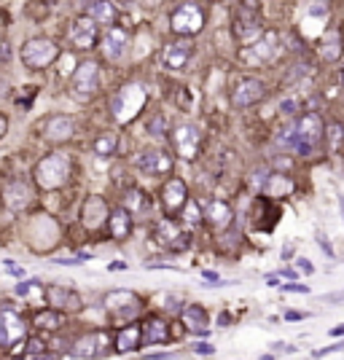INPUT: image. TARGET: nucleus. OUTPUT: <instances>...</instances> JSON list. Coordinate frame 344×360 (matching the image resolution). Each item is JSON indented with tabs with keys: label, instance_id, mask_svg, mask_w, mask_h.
<instances>
[{
	"label": "nucleus",
	"instance_id": "1",
	"mask_svg": "<svg viewBox=\"0 0 344 360\" xmlns=\"http://www.w3.org/2000/svg\"><path fill=\"white\" fill-rule=\"evenodd\" d=\"M67 178H70V159L65 154H49L35 167V183L46 191H54V188L65 186Z\"/></svg>",
	"mask_w": 344,
	"mask_h": 360
},
{
	"label": "nucleus",
	"instance_id": "2",
	"mask_svg": "<svg viewBox=\"0 0 344 360\" xmlns=\"http://www.w3.org/2000/svg\"><path fill=\"white\" fill-rule=\"evenodd\" d=\"M142 105H145V89L138 86V83H129L113 97L110 111H113V119L119 124H129L142 111Z\"/></svg>",
	"mask_w": 344,
	"mask_h": 360
},
{
	"label": "nucleus",
	"instance_id": "3",
	"mask_svg": "<svg viewBox=\"0 0 344 360\" xmlns=\"http://www.w3.org/2000/svg\"><path fill=\"white\" fill-rule=\"evenodd\" d=\"M293 135H296V154H312V148H318V142L323 140V119L318 113H304L302 119L293 124Z\"/></svg>",
	"mask_w": 344,
	"mask_h": 360
},
{
	"label": "nucleus",
	"instance_id": "4",
	"mask_svg": "<svg viewBox=\"0 0 344 360\" xmlns=\"http://www.w3.org/2000/svg\"><path fill=\"white\" fill-rule=\"evenodd\" d=\"M57 57H60V49L49 38H33L22 46V62H24V67H33V70L51 65Z\"/></svg>",
	"mask_w": 344,
	"mask_h": 360
},
{
	"label": "nucleus",
	"instance_id": "5",
	"mask_svg": "<svg viewBox=\"0 0 344 360\" xmlns=\"http://www.w3.org/2000/svg\"><path fill=\"white\" fill-rule=\"evenodd\" d=\"M102 304H105V309L113 312L119 320H132V318H138L142 306L140 296L132 293V291H110V293H105Z\"/></svg>",
	"mask_w": 344,
	"mask_h": 360
},
{
	"label": "nucleus",
	"instance_id": "6",
	"mask_svg": "<svg viewBox=\"0 0 344 360\" xmlns=\"http://www.w3.org/2000/svg\"><path fill=\"white\" fill-rule=\"evenodd\" d=\"M170 24H172V30H175L178 35H197L204 24L202 8L194 6V3H183L181 8H175Z\"/></svg>",
	"mask_w": 344,
	"mask_h": 360
},
{
	"label": "nucleus",
	"instance_id": "7",
	"mask_svg": "<svg viewBox=\"0 0 344 360\" xmlns=\"http://www.w3.org/2000/svg\"><path fill=\"white\" fill-rule=\"evenodd\" d=\"M172 142L181 154V159L186 161H194L199 156V148H202V132L191 124H181L175 132H172Z\"/></svg>",
	"mask_w": 344,
	"mask_h": 360
},
{
	"label": "nucleus",
	"instance_id": "8",
	"mask_svg": "<svg viewBox=\"0 0 344 360\" xmlns=\"http://www.w3.org/2000/svg\"><path fill=\"white\" fill-rule=\"evenodd\" d=\"M280 51V38L277 33H266L256 46H247L243 51V60L245 62H253V65H263V62L275 60Z\"/></svg>",
	"mask_w": 344,
	"mask_h": 360
},
{
	"label": "nucleus",
	"instance_id": "9",
	"mask_svg": "<svg viewBox=\"0 0 344 360\" xmlns=\"http://www.w3.org/2000/svg\"><path fill=\"white\" fill-rule=\"evenodd\" d=\"M105 347H110V339H108L105 331H100V334H86L81 339H76L73 355H76V358H102V355L108 352Z\"/></svg>",
	"mask_w": 344,
	"mask_h": 360
},
{
	"label": "nucleus",
	"instance_id": "10",
	"mask_svg": "<svg viewBox=\"0 0 344 360\" xmlns=\"http://www.w3.org/2000/svg\"><path fill=\"white\" fill-rule=\"evenodd\" d=\"M73 89H76L79 95H92V92L100 89V67H97V62L89 60V62H81V65L76 67Z\"/></svg>",
	"mask_w": 344,
	"mask_h": 360
},
{
	"label": "nucleus",
	"instance_id": "11",
	"mask_svg": "<svg viewBox=\"0 0 344 360\" xmlns=\"http://www.w3.org/2000/svg\"><path fill=\"white\" fill-rule=\"evenodd\" d=\"M266 95V83L259 79H245L237 83L234 95H231V102L234 108H247V105H256Z\"/></svg>",
	"mask_w": 344,
	"mask_h": 360
},
{
	"label": "nucleus",
	"instance_id": "12",
	"mask_svg": "<svg viewBox=\"0 0 344 360\" xmlns=\"http://www.w3.org/2000/svg\"><path fill=\"white\" fill-rule=\"evenodd\" d=\"M188 202V188H186V183L178 178L167 180L162 188V204L164 210L170 213V215H175L178 210H183V204Z\"/></svg>",
	"mask_w": 344,
	"mask_h": 360
},
{
	"label": "nucleus",
	"instance_id": "13",
	"mask_svg": "<svg viewBox=\"0 0 344 360\" xmlns=\"http://www.w3.org/2000/svg\"><path fill=\"white\" fill-rule=\"evenodd\" d=\"M135 167L145 175H167L172 170V159L164 151H145L135 159Z\"/></svg>",
	"mask_w": 344,
	"mask_h": 360
},
{
	"label": "nucleus",
	"instance_id": "14",
	"mask_svg": "<svg viewBox=\"0 0 344 360\" xmlns=\"http://www.w3.org/2000/svg\"><path fill=\"white\" fill-rule=\"evenodd\" d=\"M46 299L54 309H65V312H79L81 309V296L76 291H70V288H62V285H49Z\"/></svg>",
	"mask_w": 344,
	"mask_h": 360
},
{
	"label": "nucleus",
	"instance_id": "15",
	"mask_svg": "<svg viewBox=\"0 0 344 360\" xmlns=\"http://www.w3.org/2000/svg\"><path fill=\"white\" fill-rule=\"evenodd\" d=\"M126 46H129V35L122 27H110L102 38V54L110 62H119L126 54Z\"/></svg>",
	"mask_w": 344,
	"mask_h": 360
},
{
	"label": "nucleus",
	"instance_id": "16",
	"mask_svg": "<svg viewBox=\"0 0 344 360\" xmlns=\"http://www.w3.org/2000/svg\"><path fill=\"white\" fill-rule=\"evenodd\" d=\"M70 38L79 49H92L95 40H97V22L92 19L89 14L79 17V19L70 24Z\"/></svg>",
	"mask_w": 344,
	"mask_h": 360
},
{
	"label": "nucleus",
	"instance_id": "17",
	"mask_svg": "<svg viewBox=\"0 0 344 360\" xmlns=\"http://www.w3.org/2000/svg\"><path fill=\"white\" fill-rule=\"evenodd\" d=\"M105 220H108V207H105L102 197H89V199L83 202L81 223L89 229V231L102 229V226H105Z\"/></svg>",
	"mask_w": 344,
	"mask_h": 360
},
{
	"label": "nucleus",
	"instance_id": "18",
	"mask_svg": "<svg viewBox=\"0 0 344 360\" xmlns=\"http://www.w3.org/2000/svg\"><path fill=\"white\" fill-rule=\"evenodd\" d=\"M22 336H24V322H22L14 312L3 309V312H0V344H3V347L17 344Z\"/></svg>",
	"mask_w": 344,
	"mask_h": 360
},
{
	"label": "nucleus",
	"instance_id": "19",
	"mask_svg": "<svg viewBox=\"0 0 344 360\" xmlns=\"http://www.w3.org/2000/svg\"><path fill=\"white\" fill-rule=\"evenodd\" d=\"M191 43L188 40H175V43H170L167 49H164V67H170V70H183L188 60H191Z\"/></svg>",
	"mask_w": 344,
	"mask_h": 360
},
{
	"label": "nucleus",
	"instance_id": "20",
	"mask_svg": "<svg viewBox=\"0 0 344 360\" xmlns=\"http://www.w3.org/2000/svg\"><path fill=\"white\" fill-rule=\"evenodd\" d=\"M3 202H6L8 210L19 213V210H24V207L33 202V188H30L27 183H11V186L3 191Z\"/></svg>",
	"mask_w": 344,
	"mask_h": 360
},
{
	"label": "nucleus",
	"instance_id": "21",
	"mask_svg": "<svg viewBox=\"0 0 344 360\" xmlns=\"http://www.w3.org/2000/svg\"><path fill=\"white\" fill-rule=\"evenodd\" d=\"M73 132H76V124H73L70 116H54V119H49L43 135H46V140L51 142H65L73 138Z\"/></svg>",
	"mask_w": 344,
	"mask_h": 360
},
{
	"label": "nucleus",
	"instance_id": "22",
	"mask_svg": "<svg viewBox=\"0 0 344 360\" xmlns=\"http://www.w3.org/2000/svg\"><path fill=\"white\" fill-rule=\"evenodd\" d=\"M204 215L210 220V226H215V229H229V226H231V218H234L231 207L221 199H207V204H204Z\"/></svg>",
	"mask_w": 344,
	"mask_h": 360
},
{
	"label": "nucleus",
	"instance_id": "23",
	"mask_svg": "<svg viewBox=\"0 0 344 360\" xmlns=\"http://www.w3.org/2000/svg\"><path fill=\"white\" fill-rule=\"evenodd\" d=\"M170 339V328L167 322L159 320V318H151V320L142 322L140 328V341L142 344H162V341Z\"/></svg>",
	"mask_w": 344,
	"mask_h": 360
},
{
	"label": "nucleus",
	"instance_id": "24",
	"mask_svg": "<svg viewBox=\"0 0 344 360\" xmlns=\"http://www.w3.org/2000/svg\"><path fill=\"white\" fill-rule=\"evenodd\" d=\"M142 341H140V325H126L122 328L119 334H116V339H113V350L116 352H132V350H138Z\"/></svg>",
	"mask_w": 344,
	"mask_h": 360
},
{
	"label": "nucleus",
	"instance_id": "25",
	"mask_svg": "<svg viewBox=\"0 0 344 360\" xmlns=\"http://www.w3.org/2000/svg\"><path fill=\"white\" fill-rule=\"evenodd\" d=\"M261 33V19H259V11L256 14H250V19H245L243 14L234 19V35L243 40V43H250V40L256 38Z\"/></svg>",
	"mask_w": 344,
	"mask_h": 360
},
{
	"label": "nucleus",
	"instance_id": "26",
	"mask_svg": "<svg viewBox=\"0 0 344 360\" xmlns=\"http://www.w3.org/2000/svg\"><path fill=\"white\" fill-rule=\"evenodd\" d=\"M181 320L186 322V328H188L191 334H207V331H204V325H207V309H202V306L188 304L181 312Z\"/></svg>",
	"mask_w": 344,
	"mask_h": 360
},
{
	"label": "nucleus",
	"instance_id": "27",
	"mask_svg": "<svg viewBox=\"0 0 344 360\" xmlns=\"http://www.w3.org/2000/svg\"><path fill=\"white\" fill-rule=\"evenodd\" d=\"M108 220H110V234H113L116 240H126V237H129V231H132V218H129L126 210H116L113 215H108Z\"/></svg>",
	"mask_w": 344,
	"mask_h": 360
},
{
	"label": "nucleus",
	"instance_id": "28",
	"mask_svg": "<svg viewBox=\"0 0 344 360\" xmlns=\"http://www.w3.org/2000/svg\"><path fill=\"white\" fill-rule=\"evenodd\" d=\"M89 17L97 24H110L116 19V8L108 0H95V3H89Z\"/></svg>",
	"mask_w": 344,
	"mask_h": 360
},
{
	"label": "nucleus",
	"instance_id": "29",
	"mask_svg": "<svg viewBox=\"0 0 344 360\" xmlns=\"http://www.w3.org/2000/svg\"><path fill=\"white\" fill-rule=\"evenodd\" d=\"M320 57L325 62H336L342 57V35L339 33H328L323 40V46H320Z\"/></svg>",
	"mask_w": 344,
	"mask_h": 360
},
{
	"label": "nucleus",
	"instance_id": "30",
	"mask_svg": "<svg viewBox=\"0 0 344 360\" xmlns=\"http://www.w3.org/2000/svg\"><path fill=\"white\" fill-rule=\"evenodd\" d=\"M293 191V183L285 178V175H269L266 178V194L269 197H285Z\"/></svg>",
	"mask_w": 344,
	"mask_h": 360
},
{
	"label": "nucleus",
	"instance_id": "31",
	"mask_svg": "<svg viewBox=\"0 0 344 360\" xmlns=\"http://www.w3.org/2000/svg\"><path fill=\"white\" fill-rule=\"evenodd\" d=\"M33 322L38 325V328H49V331H57L62 325V315L51 306V309H43V312H35L33 315Z\"/></svg>",
	"mask_w": 344,
	"mask_h": 360
},
{
	"label": "nucleus",
	"instance_id": "32",
	"mask_svg": "<svg viewBox=\"0 0 344 360\" xmlns=\"http://www.w3.org/2000/svg\"><path fill=\"white\" fill-rule=\"evenodd\" d=\"M124 204H126L129 210H135V213H140V210H148V199H145V194H142V191H138V188L126 191V197H124Z\"/></svg>",
	"mask_w": 344,
	"mask_h": 360
},
{
	"label": "nucleus",
	"instance_id": "33",
	"mask_svg": "<svg viewBox=\"0 0 344 360\" xmlns=\"http://www.w3.org/2000/svg\"><path fill=\"white\" fill-rule=\"evenodd\" d=\"M113 151H116V138H113V135H102V138H97V142H95V154L110 156Z\"/></svg>",
	"mask_w": 344,
	"mask_h": 360
},
{
	"label": "nucleus",
	"instance_id": "34",
	"mask_svg": "<svg viewBox=\"0 0 344 360\" xmlns=\"http://www.w3.org/2000/svg\"><path fill=\"white\" fill-rule=\"evenodd\" d=\"M183 207H186V213H183V218H186V223L197 226V223L202 220V215H199V202H186Z\"/></svg>",
	"mask_w": 344,
	"mask_h": 360
},
{
	"label": "nucleus",
	"instance_id": "35",
	"mask_svg": "<svg viewBox=\"0 0 344 360\" xmlns=\"http://www.w3.org/2000/svg\"><path fill=\"white\" fill-rule=\"evenodd\" d=\"M164 126H167L164 116H154V119H151V124H148V132L159 138V135H164Z\"/></svg>",
	"mask_w": 344,
	"mask_h": 360
},
{
	"label": "nucleus",
	"instance_id": "36",
	"mask_svg": "<svg viewBox=\"0 0 344 360\" xmlns=\"http://www.w3.org/2000/svg\"><path fill=\"white\" fill-rule=\"evenodd\" d=\"M328 135H331V148H334V151H336V148H339V145H342V138H344L342 126H336V124H334V126H331V129H328Z\"/></svg>",
	"mask_w": 344,
	"mask_h": 360
},
{
	"label": "nucleus",
	"instance_id": "37",
	"mask_svg": "<svg viewBox=\"0 0 344 360\" xmlns=\"http://www.w3.org/2000/svg\"><path fill=\"white\" fill-rule=\"evenodd\" d=\"M296 111H299V100H293V97L280 105V113H283V116H296Z\"/></svg>",
	"mask_w": 344,
	"mask_h": 360
},
{
	"label": "nucleus",
	"instance_id": "38",
	"mask_svg": "<svg viewBox=\"0 0 344 360\" xmlns=\"http://www.w3.org/2000/svg\"><path fill=\"white\" fill-rule=\"evenodd\" d=\"M27 355H43V341L41 339L27 341Z\"/></svg>",
	"mask_w": 344,
	"mask_h": 360
},
{
	"label": "nucleus",
	"instance_id": "39",
	"mask_svg": "<svg viewBox=\"0 0 344 360\" xmlns=\"http://www.w3.org/2000/svg\"><path fill=\"white\" fill-rule=\"evenodd\" d=\"M339 350H344V341L331 344V347H325V350H320V352H315V358H323V355H328V352H339Z\"/></svg>",
	"mask_w": 344,
	"mask_h": 360
},
{
	"label": "nucleus",
	"instance_id": "40",
	"mask_svg": "<svg viewBox=\"0 0 344 360\" xmlns=\"http://www.w3.org/2000/svg\"><path fill=\"white\" fill-rule=\"evenodd\" d=\"M194 352H197V355H213L215 347H210V344H194Z\"/></svg>",
	"mask_w": 344,
	"mask_h": 360
},
{
	"label": "nucleus",
	"instance_id": "41",
	"mask_svg": "<svg viewBox=\"0 0 344 360\" xmlns=\"http://www.w3.org/2000/svg\"><path fill=\"white\" fill-rule=\"evenodd\" d=\"M285 291H288V293H309V288H306V285H296V282L285 285Z\"/></svg>",
	"mask_w": 344,
	"mask_h": 360
},
{
	"label": "nucleus",
	"instance_id": "42",
	"mask_svg": "<svg viewBox=\"0 0 344 360\" xmlns=\"http://www.w3.org/2000/svg\"><path fill=\"white\" fill-rule=\"evenodd\" d=\"M272 347H275V352H290V355L296 352V347H290V344H283V341H275Z\"/></svg>",
	"mask_w": 344,
	"mask_h": 360
},
{
	"label": "nucleus",
	"instance_id": "43",
	"mask_svg": "<svg viewBox=\"0 0 344 360\" xmlns=\"http://www.w3.org/2000/svg\"><path fill=\"white\" fill-rule=\"evenodd\" d=\"M8 60H11V51H8L6 40H0V62H8Z\"/></svg>",
	"mask_w": 344,
	"mask_h": 360
},
{
	"label": "nucleus",
	"instance_id": "44",
	"mask_svg": "<svg viewBox=\"0 0 344 360\" xmlns=\"http://www.w3.org/2000/svg\"><path fill=\"white\" fill-rule=\"evenodd\" d=\"M323 301H328V304H336V301H344V291H342V293H328V296H323Z\"/></svg>",
	"mask_w": 344,
	"mask_h": 360
},
{
	"label": "nucleus",
	"instance_id": "45",
	"mask_svg": "<svg viewBox=\"0 0 344 360\" xmlns=\"http://www.w3.org/2000/svg\"><path fill=\"white\" fill-rule=\"evenodd\" d=\"M57 263H60V266H81L83 261H73V259H57Z\"/></svg>",
	"mask_w": 344,
	"mask_h": 360
},
{
	"label": "nucleus",
	"instance_id": "46",
	"mask_svg": "<svg viewBox=\"0 0 344 360\" xmlns=\"http://www.w3.org/2000/svg\"><path fill=\"white\" fill-rule=\"evenodd\" d=\"M318 242H320V247H323V250H325V253H328V256H334V250H331V245L325 242L323 234H318Z\"/></svg>",
	"mask_w": 344,
	"mask_h": 360
},
{
	"label": "nucleus",
	"instance_id": "47",
	"mask_svg": "<svg viewBox=\"0 0 344 360\" xmlns=\"http://www.w3.org/2000/svg\"><path fill=\"white\" fill-rule=\"evenodd\" d=\"M285 318H288V320H304L306 315H304V312H285Z\"/></svg>",
	"mask_w": 344,
	"mask_h": 360
},
{
	"label": "nucleus",
	"instance_id": "48",
	"mask_svg": "<svg viewBox=\"0 0 344 360\" xmlns=\"http://www.w3.org/2000/svg\"><path fill=\"white\" fill-rule=\"evenodd\" d=\"M299 269L309 275V272H312V263H309V261H306V259H299Z\"/></svg>",
	"mask_w": 344,
	"mask_h": 360
},
{
	"label": "nucleus",
	"instance_id": "49",
	"mask_svg": "<svg viewBox=\"0 0 344 360\" xmlns=\"http://www.w3.org/2000/svg\"><path fill=\"white\" fill-rule=\"evenodd\" d=\"M3 266H6V269H11L14 275H22V269L17 266V263H11V261H3Z\"/></svg>",
	"mask_w": 344,
	"mask_h": 360
},
{
	"label": "nucleus",
	"instance_id": "50",
	"mask_svg": "<svg viewBox=\"0 0 344 360\" xmlns=\"http://www.w3.org/2000/svg\"><path fill=\"white\" fill-rule=\"evenodd\" d=\"M280 275H283V277H290V280H299V272H293V269H283Z\"/></svg>",
	"mask_w": 344,
	"mask_h": 360
},
{
	"label": "nucleus",
	"instance_id": "51",
	"mask_svg": "<svg viewBox=\"0 0 344 360\" xmlns=\"http://www.w3.org/2000/svg\"><path fill=\"white\" fill-rule=\"evenodd\" d=\"M6 129H8V119H6V116H3V113H0V138H3V135H6Z\"/></svg>",
	"mask_w": 344,
	"mask_h": 360
},
{
	"label": "nucleus",
	"instance_id": "52",
	"mask_svg": "<svg viewBox=\"0 0 344 360\" xmlns=\"http://www.w3.org/2000/svg\"><path fill=\"white\" fill-rule=\"evenodd\" d=\"M290 256H293V245H285V247H283V259L288 261Z\"/></svg>",
	"mask_w": 344,
	"mask_h": 360
},
{
	"label": "nucleus",
	"instance_id": "53",
	"mask_svg": "<svg viewBox=\"0 0 344 360\" xmlns=\"http://www.w3.org/2000/svg\"><path fill=\"white\" fill-rule=\"evenodd\" d=\"M266 285H272V288H277V285H280V277H277V275H272V277H266Z\"/></svg>",
	"mask_w": 344,
	"mask_h": 360
},
{
	"label": "nucleus",
	"instance_id": "54",
	"mask_svg": "<svg viewBox=\"0 0 344 360\" xmlns=\"http://www.w3.org/2000/svg\"><path fill=\"white\" fill-rule=\"evenodd\" d=\"M229 322H231V318H229L226 312H221V315H218V325H229Z\"/></svg>",
	"mask_w": 344,
	"mask_h": 360
},
{
	"label": "nucleus",
	"instance_id": "55",
	"mask_svg": "<svg viewBox=\"0 0 344 360\" xmlns=\"http://www.w3.org/2000/svg\"><path fill=\"white\" fill-rule=\"evenodd\" d=\"M27 291H30V282H22V285H17V293H22V296H24Z\"/></svg>",
	"mask_w": 344,
	"mask_h": 360
},
{
	"label": "nucleus",
	"instance_id": "56",
	"mask_svg": "<svg viewBox=\"0 0 344 360\" xmlns=\"http://www.w3.org/2000/svg\"><path fill=\"white\" fill-rule=\"evenodd\" d=\"M116 269H126V263H124V261H116V263H110V272H116Z\"/></svg>",
	"mask_w": 344,
	"mask_h": 360
},
{
	"label": "nucleus",
	"instance_id": "57",
	"mask_svg": "<svg viewBox=\"0 0 344 360\" xmlns=\"http://www.w3.org/2000/svg\"><path fill=\"white\" fill-rule=\"evenodd\" d=\"M202 277H204V280H210V282H215V280H218V275H215V272H204Z\"/></svg>",
	"mask_w": 344,
	"mask_h": 360
},
{
	"label": "nucleus",
	"instance_id": "58",
	"mask_svg": "<svg viewBox=\"0 0 344 360\" xmlns=\"http://www.w3.org/2000/svg\"><path fill=\"white\" fill-rule=\"evenodd\" d=\"M339 207H342V215H344V197H339Z\"/></svg>",
	"mask_w": 344,
	"mask_h": 360
},
{
	"label": "nucleus",
	"instance_id": "59",
	"mask_svg": "<svg viewBox=\"0 0 344 360\" xmlns=\"http://www.w3.org/2000/svg\"><path fill=\"white\" fill-rule=\"evenodd\" d=\"M342 81H344V73H342Z\"/></svg>",
	"mask_w": 344,
	"mask_h": 360
},
{
	"label": "nucleus",
	"instance_id": "60",
	"mask_svg": "<svg viewBox=\"0 0 344 360\" xmlns=\"http://www.w3.org/2000/svg\"><path fill=\"white\" fill-rule=\"evenodd\" d=\"M342 132H344V129H342Z\"/></svg>",
	"mask_w": 344,
	"mask_h": 360
}]
</instances>
